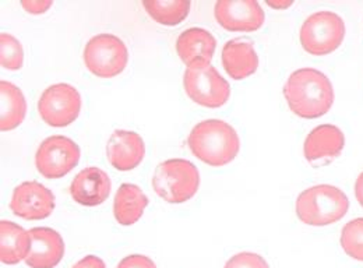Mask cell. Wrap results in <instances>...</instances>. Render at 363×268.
<instances>
[{
    "instance_id": "cell-1",
    "label": "cell",
    "mask_w": 363,
    "mask_h": 268,
    "mask_svg": "<svg viewBox=\"0 0 363 268\" xmlns=\"http://www.w3.org/2000/svg\"><path fill=\"white\" fill-rule=\"evenodd\" d=\"M284 95L291 111L303 119H316L325 115L334 104L331 82L312 67L294 72L285 83Z\"/></svg>"
},
{
    "instance_id": "cell-2",
    "label": "cell",
    "mask_w": 363,
    "mask_h": 268,
    "mask_svg": "<svg viewBox=\"0 0 363 268\" xmlns=\"http://www.w3.org/2000/svg\"><path fill=\"white\" fill-rule=\"evenodd\" d=\"M187 145L201 162L210 167H224L236 158L240 150V140L227 122L208 119L193 128L187 137Z\"/></svg>"
},
{
    "instance_id": "cell-3",
    "label": "cell",
    "mask_w": 363,
    "mask_h": 268,
    "mask_svg": "<svg viewBox=\"0 0 363 268\" xmlns=\"http://www.w3.org/2000/svg\"><path fill=\"white\" fill-rule=\"evenodd\" d=\"M350 208L347 194L330 184L313 186L302 191L295 204L298 218L311 226H325L340 221Z\"/></svg>"
},
{
    "instance_id": "cell-4",
    "label": "cell",
    "mask_w": 363,
    "mask_h": 268,
    "mask_svg": "<svg viewBox=\"0 0 363 268\" xmlns=\"http://www.w3.org/2000/svg\"><path fill=\"white\" fill-rule=\"evenodd\" d=\"M200 174L187 160L174 158L160 164L152 177L154 191L171 204L190 200L199 190Z\"/></svg>"
},
{
    "instance_id": "cell-5",
    "label": "cell",
    "mask_w": 363,
    "mask_h": 268,
    "mask_svg": "<svg viewBox=\"0 0 363 268\" xmlns=\"http://www.w3.org/2000/svg\"><path fill=\"white\" fill-rule=\"evenodd\" d=\"M183 87L189 98L206 108H220L230 96V87L218 70L206 60L187 66L183 76Z\"/></svg>"
},
{
    "instance_id": "cell-6",
    "label": "cell",
    "mask_w": 363,
    "mask_h": 268,
    "mask_svg": "<svg viewBox=\"0 0 363 268\" xmlns=\"http://www.w3.org/2000/svg\"><path fill=\"white\" fill-rule=\"evenodd\" d=\"M299 35L301 44L308 53L324 56L341 46L345 37V24L333 11H318L305 20Z\"/></svg>"
},
{
    "instance_id": "cell-7",
    "label": "cell",
    "mask_w": 363,
    "mask_h": 268,
    "mask_svg": "<svg viewBox=\"0 0 363 268\" xmlns=\"http://www.w3.org/2000/svg\"><path fill=\"white\" fill-rule=\"evenodd\" d=\"M83 57L94 76L112 79L126 69L129 52L126 45L116 35L98 34L86 45Z\"/></svg>"
},
{
    "instance_id": "cell-8",
    "label": "cell",
    "mask_w": 363,
    "mask_h": 268,
    "mask_svg": "<svg viewBox=\"0 0 363 268\" xmlns=\"http://www.w3.org/2000/svg\"><path fill=\"white\" fill-rule=\"evenodd\" d=\"M80 161V147L66 135H50L37 150L35 167L46 179L66 177Z\"/></svg>"
},
{
    "instance_id": "cell-9",
    "label": "cell",
    "mask_w": 363,
    "mask_h": 268,
    "mask_svg": "<svg viewBox=\"0 0 363 268\" xmlns=\"http://www.w3.org/2000/svg\"><path fill=\"white\" fill-rule=\"evenodd\" d=\"M82 95L70 84H55L43 92L38 102L40 116L52 128H66L80 115Z\"/></svg>"
},
{
    "instance_id": "cell-10",
    "label": "cell",
    "mask_w": 363,
    "mask_h": 268,
    "mask_svg": "<svg viewBox=\"0 0 363 268\" xmlns=\"http://www.w3.org/2000/svg\"><path fill=\"white\" fill-rule=\"evenodd\" d=\"M10 210L23 220H45L55 210V196L38 182H24L14 189Z\"/></svg>"
},
{
    "instance_id": "cell-11",
    "label": "cell",
    "mask_w": 363,
    "mask_h": 268,
    "mask_svg": "<svg viewBox=\"0 0 363 268\" xmlns=\"http://www.w3.org/2000/svg\"><path fill=\"white\" fill-rule=\"evenodd\" d=\"M214 16L218 24L228 31L252 33L263 27L266 16L255 0H223L217 1Z\"/></svg>"
},
{
    "instance_id": "cell-12",
    "label": "cell",
    "mask_w": 363,
    "mask_h": 268,
    "mask_svg": "<svg viewBox=\"0 0 363 268\" xmlns=\"http://www.w3.org/2000/svg\"><path fill=\"white\" fill-rule=\"evenodd\" d=\"M31 249L26 264L31 268L56 267L65 256V242L62 236L50 228H33L28 230Z\"/></svg>"
},
{
    "instance_id": "cell-13",
    "label": "cell",
    "mask_w": 363,
    "mask_h": 268,
    "mask_svg": "<svg viewBox=\"0 0 363 268\" xmlns=\"http://www.w3.org/2000/svg\"><path fill=\"white\" fill-rule=\"evenodd\" d=\"M106 155L115 169L122 172L132 171L141 164L145 155V145L135 132L116 130L108 140Z\"/></svg>"
},
{
    "instance_id": "cell-14",
    "label": "cell",
    "mask_w": 363,
    "mask_h": 268,
    "mask_svg": "<svg viewBox=\"0 0 363 268\" xmlns=\"http://www.w3.org/2000/svg\"><path fill=\"white\" fill-rule=\"evenodd\" d=\"M111 179L99 168L83 169L70 184V196L82 206L95 207L102 204L111 193Z\"/></svg>"
},
{
    "instance_id": "cell-15",
    "label": "cell",
    "mask_w": 363,
    "mask_h": 268,
    "mask_svg": "<svg viewBox=\"0 0 363 268\" xmlns=\"http://www.w3.org/2000/svg\"><path fill=\"white\" fill-rule=\"evenodd\" d=\"M345 145L344 133L334 125H320L308 134L303 145L305 157L309 162L333 161L337 158Z\"/></svg>"
},
{
    "instance_id": "cell-16",
    "label": "cell",
    "mask_w": 363,
    "mask_h": 268,
    "mask_svg": "<svg viewBox=\"0 0 363 268\" xmlns=\"http://www.w3.org/2000/svg\"><path fill=\"white\" fill-rule=\"evenodd\" d=\"M223 66L233 80H245L256 73L259 56L253 45L243 40L228 41L223 48Z\"/></svg>"
},
{
    "instance_id": "cell-17",
    "label": "cell",
    "mask_w": 363,
    "mask_h": 268,
    "mask_svg": "<svg viewBox=\"0 0 363 268\" xmlns=\"http://www.w3.org/2000/svg\"><path fill=\"white\" fill-rule=\"evenodd\" d=\"M217 41L211 33L203 28H189L177 41V52L186 66L199 60L211 62Z\"/></svg>"
},
{
    "instance_id": "cell-18",
    "label": "cell",
    "mask_w": 363,
    "mask_h": 268,
    "mask_svg": "<svg viewBox=\"0 0 363 268\" xmlns=\"http://www.w3.org/2000/svg\"><path fill=\"white\" fill-rule=\"evenodd\" d=\"M31 249L30 233L11 221L0 223V260L13 266L26 260Z\"/></svg>"
},
{
    "instance_id": "cell-19",
    "label": "cell",
    "mask_w": 363,
    "mask_h": 268,
    "mask_svg": "<svg viewBox=\"0 0 363 268\" xmlns=\"http://www.w3.org/2000/svg\"><path fill=\"white\" fill-rule=\"evenodd\" d=\"M148 206V199L143 190L132 183H123L113 200V216L116 221L123 226L136 223Z\"/></svg>"
},
{
    "instance_id": "cell-20",
    "label": "cell",
    "mask_w": 363,
    "mask_h": 268,
    "mask_svg": "<svg viewBox=\"0 0 363 268\" xmlns=\"http://www.w3.org/2000/svg\"><path fill=\"white\" fill-rule=\"evenodd\" d=\"M27 113V102L17 86L0 82V129L9 132L20 126Z\"/></svg>"
},
{
    "instance_id": "cell-21",
    "label": "cell",
    "mask_w": 363,
    "mask_h": 268,
    "mask_svg": "<svg viewBox=\"0 0 363 268\" xmlns=\"http://www.w3.org/2000/svg\"><path fill=\"white\" fill-rule=\"evenodd\" d=\"M143 6L151 18L168 27L181 24L190 11V1H186V0H177V1L147 0V1H143Z\"/></svg>"
},
{
    "instance_id": "cell-22",
    "label": "cell",
    "mask_w": 363,
    "mask_h": 268,
    "mask_svg": "<svg viewBox=\"0 0 363 268\" xmlns=\"http://www.w3.org/2000/svg\"><path fill=\"white\" fill-rule=\"evenodd\" d=\"M340 242L341 247L350 257L363 262V218H357L347 223L342 228Z\"/></svg>"
},
{
    "instance_id": "cell-23",
    "label": "cell",
    "mask_w": 363,
    "mask_h": 268,
    "mask_svg": "<svg viewBox=\"0 0 363 268\" xmlns=\"http://www.w3.org/2000/svg\"><path fill=\"white\" fill-rule=\"evenodd\" d=\"M0 63L7 70H18L24 63V50L20 41L4 33L0 35Z\"/></svg>"
},
{
    "instance_id": "cell-24",
    "label": "cell",
    "mask_w": 363,
    "mask_h": 268,
    "mask_svg": "<svg viewBox=\"0 0 363 268\" xmlns=\"http://www.w3.org/2000/svg\"><path fill=\"white\" fill-rule=\"evenodd\" d=\"M224 268H270V266L262 256L243 252L230 257Z\"/></svg>"
},
{
    "instance_id": "cell-25",
    "label": "cell",
    "mask_w": 363,
    "mask_h": 268,
    "mask_svg": "<svg viewBox=\"0 0 363 268\" xmlns=\"http://www.w3.org/2000/svg\"><path fill=\"white\" fill-rule=\"evenodd\" d=\"M118 268H157L154 262L145 256L141 255H132L125 259L118 264Z\"/></svg>"
},
{
    "instance_id": "cell-26",
    "label": "cell",
    "mask_w": 363,
    "mask_h": 268,
    "mask_svg": "<svg viewBox=\"0 0 363 268\" xmlns=\"http://www.w3.org/2000/svg\"><path fill=\"white\" fill-rule=\"evenodd\" d=\"M21 6L24 10H27L31 14H43L48 9L52 7V1H49V0H44V1L24 0V1H21Z\"/></svg>"
},
{
    "instance_id": "cell-27",
    "label": "cell",
    "mask_w": 363,
    "mask_h": 268,
    "mask_svg": "<svg viewBox=\"0 0 363 268\" xmlns=\"http://www.w3.org/2000/svg\"><path fill=\"white\" fill-rule=\"evenodd\" d=\"M73 268H106L105 263L96 256H87L77 262Z\"/></svg>"
},
{
    "instance_id": "cell-28",
    "label": "cell",
    "mask_w": 363,
    "mask_h": 268,
    "mask_svg": "<svg viewBox=\"0 0 363 268\" xmlns=\"http://www.w3.org/2000/svg\"><path fill=\"white\" fill-rule=\"evenodd\" d=\"M355 197L363 207V172L355 182Z\"/></svg>"
},
{
    "instance_id": "cell-29",
    "label": "cell",
    "mask_w": 363,
    "mask_h": 268,
    "mask_svg": "<svg viewBox=\"0 0 363 268\" xmlns=\"http://www.w3.org/2000/svg\"><path fill=\"white\" fill-rule=\"evenodd\" d=\"M267 4L272 9H288L292 4V1L291 0H274V1L269 0Z\"/></svg>"
}]
</instances>
